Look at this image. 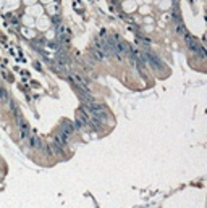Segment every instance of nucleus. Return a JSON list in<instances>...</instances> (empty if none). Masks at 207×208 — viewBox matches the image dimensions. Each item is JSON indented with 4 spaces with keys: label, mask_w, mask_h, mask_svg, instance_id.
<instances>
[{
    "label": "nucleus",
    "mask_w": 207,
    "mask_h": 208,
    "mask_svg": "<svg viewBox=\"0 0 207 208\" xmlns=\"http://www.w3.org/2000/svg\"><path fill=\"white\" fill-rule=\"evenodd\" d=\"M88 106V110H89V113H91V116H92V119H96V121H105L107 118V111L104 110V106L102 105H97V103H88L86 105Z\"/></svg>",
    "instance_id": "f257e3e1"
},
{
    "label": "nucleus",
    "mask_w": 207,
    "mask_h": 208,
    "mask_svg": "<svg viewBox=\"0 0 207 208\" xmlns=\"http://www.w3.org/2000/svg\"><path fill=\"white\" fill-rule=\"evenodd\" d=\"M146 63H149L154 69H155V68H157V69H162V66H163L162 61L159 60V56H155L154 53H146Z\"/></svg>",
    "instance_id": "f03ea898"
},
{
    "label": "nucleus",
    "mask_w": 207,
    "mask_h": 208,
    "mask_svg": "<svg viewBox=\"0 0 207 208\" xmlns=\"http://www.w3.org/2000/svg\"><path fill=\"white\" fill-rule=\"evenodd\" d=\"M186 42H188V45H189V48L192 50V52H197L199 55H201V58H204V56H205V55H204V48L197 44V40H196V39L188 37V40H186Z\"/></svg>",
    "instance_id": "7ed1b4c3"
},
{
    "label": "nucleus",
    "mask_w": 207,
    "mask_h": 208,
    "mask_svg": "<svg viewBox=\"0 0 207 208\" xmlns=\"http://www.w3.org/2000/svg\"><path fill=\"white\" fill-rule=\"evenodd\" d=\"M91 56H92V58H96V60H99V61L105 60V55L101 52V50H97V48H92L91 50Z\"/></svg>",
    "instance_id": "20e7f679"
},
{
    "label": "nucleus",
    "mask_w": 207,
    "mask_h": 208,
    "mask_svg": "<svg viewBox=\"0 0 207 208\" xmlns=\"http://www.w3.org/2000/svg\"><path fill=\"white\" fill-rule=\"evenodd\" d=\"M31 145L36 147V148H41V147H42V145H41V140L36 137V135H31Z\"/></svg>",
    "instance_id": "39448f33"
},
{
    "label": "nucleus",
    "mask_w": 207,
    "mask_h": 208,
    "mask_svg": "<svg viewBox=\"0 0 207 208\" xmlns=\"http://www.w3.org/2000/svg\"><path fill=\"white\" fill-rule=\"evenodd\" d=\"M21 135H23V137H29V129H28V126H24L23 123H21Z\"/></svg>",
    "instance_id": "423d86ee"
},
{
    "label": "nucleus",
    "mask_w": 207,
    "mask_h": 208,
    "mask_svg": "<svg viewBox=\"0 0 207 208\" xmlns=\"http://www.w3.org/2000/svg\"><path fill=\"white\" fill-rule=\"evenodd\" d=\"M24 21H26L28 24H32V19H31V18H24Z\"/></svg>",
    "instance_id": "0eeeda50"
}]
</instances>
